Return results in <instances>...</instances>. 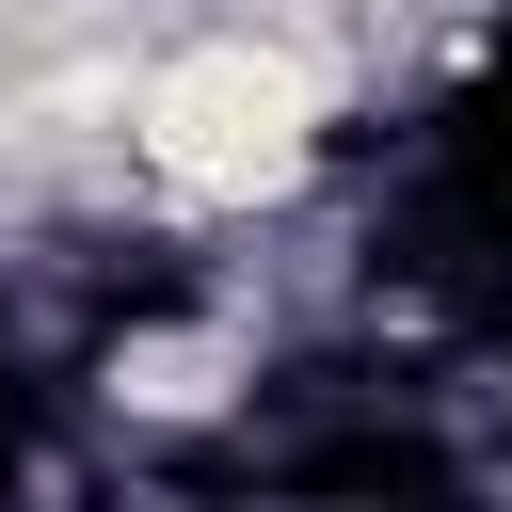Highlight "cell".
I'll return each instance as SVG.
<instances>
[{"label":"cell","instance_id":"1","mask_svg":"<svg viewBox=\"0 0 512 512\" xmlns=\"http://www.w3.org/2000/svg\"><path fill=\"white\" fill-rule=\"evenodd\" d=\"M336 48L288 32V16H208V32H160L128 48V112H112V176L160 208V224H256L288 208L320 160H336Z\"/></svg>","mask_w":512,"mask_h":512},{"label":"cell","instance_id":"2","mask_svg":"<svg viewBox=\"0 0 512 512\" xmlns=\"http://www.w3.org/2000/svg\"><path fill=\"white\" fill-rule=\"evenodd\" d=\"M256 384V336L240 320H128L112 336V400L128 416H224Z\"/></svg>","mask_w":512,"mask_h":512}]
</instances>
